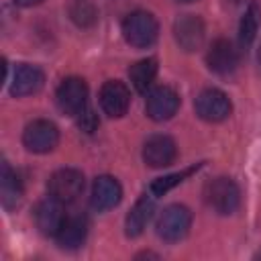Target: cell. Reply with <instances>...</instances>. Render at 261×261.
<instances>
[{"instance_id": "cell-4", "label": "cell", "mask_w": 261, "mask_h": 261, "mask_svg": "<svg viewBox=\"0 0 261 261\" xmlns=\"http://www.w3.org/2000/svg\"><path fill=\"white\" fill-rule=\"evenodd\" d=\"M47 190H49V196L55 198L57 202L61 204H71L75 202L82 192H84V173L80 169H73V167H63V169H57L49 181H47Z\"/></svg>"}, {"instance_id": "cell-6", "label": "cell", "mask_w": 261, "mask_h": 261, "mask_svg": "<svg viewBox=\"0 0 261 261\" xmlns=\"http://www.w3.org/2000/svg\"><path fill=\"white\" fill-rule=\"evenodd\" d=\"M22 143L33 153H49L59 143V128L45 118L29 122L22 130Z\"/></svg>"}, {"instance_id": "cell-17", "label": "cell", "mask_w": 261, "mask_h": 261, "mask_svg": "<svg viewBox=\"0 0 261 261\" xmlns=\"http://www.w3.org/2000/svg\"><path fill=\"white\" fill-rule=\"evenodd\" d=\"M0 198H2V206L6 210H12L20 204L22 200V181L18 177V173L6 163L2 161V175H0Z\"/></svg>"}, {"instance_id": "cell-26", "label": "cell", "mask_w": 261, "mask_h": 261, "mask_svg": "<svg viewBox=\"0 0 261 261\" xmlns=\"http://www.w3.org/2000/svg\"><path fill=\"white\" fill-rule=\"evenodd\" d=\"M177 2H194V0H177Z\"/></svg>"}, {"instance_id": "cell-22", "label": "cell", "mask_w": 261, "mask_h": 261, "mask_svg": "<svg viewBox=\"0 0 261 261\" xmlns=\"http://www.w3.org/2000/svg\"><path fill=\"white\" fill-rule=\"evenodd\" d=\"M198 167H200V165H192V167H188V169H184V171H177V173H171V175H165V177H157V179L151 184V192H153L155 196H163L165 192H169L171 188H175L177 184H181L186 177H190L194 171H198Z\"/></svg>"}, {"instance_id": "cell-24", "label": "cell", "mask_w": 261, "mask_h": 261, "mask_svg": "<svg viewBox=\"0 0 261 261\" xmlns=\"http://www.w3.org/2000/svg\"><path fill=\"white\" fill-rule=\"evenodd\" d=\"M143 257H153V259H157L159 255H155V253H149V251H145V253H139V255H137V259H143Z\"/></svg>"}, {"instance_id": "cell-3", "label": "cell", "mask_w": 261, "mask_h": 261, "mask_svg": "<svg viewBox=\"0 0 261 261\" xmlns=\"http://www.w3.org/2000/svg\"><path fill=\"white\" fill-rule=\"evenodd\" d=\"M190 226H192V212L181 204H171L163 208L155 224L157 234L167 243L181 241L190 232Z\"/></svg>"}, {"instance_id": "cell-25", "label": "cell", "mask_w": 261, "mask_h": 261, "mask_svg": "<svg viewBox=\"0 0 261 261\" xmlns=\"http://www.w3.org/2000/svg\"><path fill=\"white\" fill-rule=\"evenodd\" d=\"M257 57H259V63H261V47H259V53H257Z\"/></svg>"}, {"instance_id": "cell-21", "label": "cell", "mask_w": 261, "mask_h": 261, "mask_svg": "<svg viewBox=\"0 0 261 261\" xmlns=\"http://www.w3.org/2000/svg\"><path fill=\"white\" fill-rule=\"evenodd\" d=\"M69 16L77 27L90 29L98 22V8L90 0H73L69 6Z\"/></svg>"}, {"instance_id": "cell-2", "label": "cell", "mask_w": 261, "mask_h": 261, "mask_svg": "<svg viewBox=\"0 0 261 261\" xmlns=\"http://www.w3.org/2000/svg\"><path fill=\"white\" fill-rule=\"evenodd\" d=\"M206 204L218 214H232L241 204V190L230 177H214L204 188Z\"/></svg>"}, {"instance_id": "cell-9", "label": "cell", "mask_w": 261, "mask_h": 261, "mask_svg": "<svg viewBox=\"0 0 261 261\" xmlns=\"http://www.w3.org/2000/svg\"><path fill=\"white\" fill-rule=\"evenodd\" d=\"M206 63L210 71L218 75H228L239 65V49L230 39H216L206 53Z\"/></svg>"}, {"instance_id": "cell-18", "label": "cell", "mask_w": 261, "mask_h": 261, "mask_svg": "<svg viewBox=\"0 0 261 261\" xmlns=\"http://www.w3.org/2000/svg\"><path fill=\"white\" fill-rule=\"evenodd\" d=\"M86 234H88V220L84 216H65V222L55 239L61 249H77L84 245Z\"/></svg>"}, {"instance_id": "cell-23", "label": "cell", "mask_w": 261, "mask_h": 261, "mask_svg": "<svg viewBox=\"0 0 261 261\" xmlns=\"http://www.w3.org/2000/svg\"><path fill=\"white\" fill-rule=\"evenodd\" d=\"M18 6H35V4H41L43 0H14Z\"/></svg>"}, {"instance_id": "cell-13", "label": "cell", "mask_w": 261, "mask_h": 261, "mask_svg": "<svg viewBox=\"0 0 261 261\" xmlns=\"http://www.w3.org/2000/svg\"><path fill=\"white\" fill-rule=\"evenodd\" d=\"M120 198H122V188H120L116 177H112V175H98L94 179L92 194H90L92 208H96L98 212L110 210V208L118 206Z\"/></svg>"}, {"instance_id": "cell-12", "label": "cell", "mask_w": 261, "mask_h": 261, "mask_svg": "<svg viewBox=\"0 0 261 261\" xmlns=\"http://www.w3.org/2000/svg\"><path fill=\"white\" fill-rule=\"evenodd\" d=\"M173 37L184 51H196L204 43V22L196 14H184L173 22Z\"/></svg>"}, {"instance_id": "cell-1", "label": "cell", "mask_w": 261, "mask_h": 261, "mask_svg": "<svg viewBox=\"0 0 261 261\" xmlns=\"http://www.w3.org/2000/svg\"><path fill=\"white\" fill-rule=\"evenodd\" d=\"M122 35L128 45L137 49L151 47L159 37V22L147 10H135L122 20Z\"/></svg>"}, {"instance_id": "cell-8", "label": "cell", "mask_w": 261, "mask_h": 261, "mask_svg": "<svg viewBox=\"0 0 261 261\" xmlns=\"http://www.w3.org/2000/svg\"><path fill=\"white\" fill-rule=\"evenodd\" d=\"M179 108V96L173 88L169 86H159V88H153L147 96V104H145V110H147V116L155 122H163V120H169Z\"/></svg>"}, {"instance_id": "cell-15", "label": "cell", "mask_w": 261, "mask_h": 261, "mask_svg": "<svg viewBox=\"0 0 261 261\" xmlns=\"http://www.w3.org/2000/svg\"><path fill=\"white\" fill-rule=\"evenodd\" d=\"M63 204L57 202L55 198H47L43 202H39L37 210H35V222H37V228L47 234V237H57L59 228L63 226L65 222V212L61 208Z\"/></svg>"}, {"instance_id": "cell-19", "label": "cell", "mask_w": 261, "mask_h": 261, "mask_svg": "<svg viewBox=\"0 0 261 261\" xmlns=\"http://www.w3.org/2000/svg\"><path fill=\"white\" fill-rule=\"evenodd\" d=\"M155 75H157V59L155 57L141 59V61H137L128 67V77H130L135 90L141 92V94L151 88Z\"/></svg>"}, {"instance_id": "cell-11", "label": "cell", "mask_w": 261, "mask_h": 261, "mask_svg": "<svg viewBox=\"0 0 261 261\" xmlns=\"http://www.w3.org/2000/svg\"><path fill=\"white\" fill-rule=\"evenodd\" d=\"M175 155H177L175 141L167 135H153L143 145V161L155 169L171 165L175 161Z\"/></svg>"}, {"instance_id": "cell-7", "label": "cell", "mask_w": 261, "mask_h": 261, "mask_svg": "<svg viewBox=\"0 0 261 261\" xmlns=\"http://www.w3.org/2000/svg\"><path fill=\"white\" fill-rule=\"evenodd\" d=\"M194 108H196V114L202 120H206V122H220V120L230 116L232 104H230L228 96L222 90L206 88V90H202L198 94V98L194 102Z\"/></svg>"}, {"instance_id": "cell-16", "label": "cell", "mask_w": 261, "mask_h": 261, "mask_svg": "<svg viewBox=\"0 0 261 261\" xmlns=\"http://www.w3.org/2000/svg\"><path fill=\"white\" fill-rule=\"evenodd\" d=\"M153 212H155L153 198L141 196L135 202V206L130 208V212L126 214V220H124V232H126V237H139L145 230V226L149 224Z\"/></svg>"}, {"instance_id": "cell-5", "label": "cell", "mask_w": 261, "mask_h": 261, "mask_svg": "<svg viewBox=\"0 0 261 261\" xmlns=\"http://www.w3.org/2000/svg\"><path fill=\"white\" fill-rule=\"evenodd\" d=\"M55 102L57 108L67 114V116H77L86 112V104H88V86L82 77H65L57 92H55Z\"/></svg>"}, {"instance_id": "cell-27", "label": "cell", "mask_w": 261, "mask_h": 261, "mask_svg": "<svg viewBox=\"0 0 261 261\" xmlns=\"http://www.w3.org/2000/svg\"><path fill=\"white\" fill-rule=\"evenodd\" d=\"M259 257H261V251H259Z\"/></svg>"}, {"instance_id": "cell-20", "label": "cell", "mask_w": 261, "mask_h": 261, "mask_svg": "<svg viewBox=\"0 0 261 261\" xmlns=\"http://www.w3.org/2000/svg\"><path fill=\"white\" fill-rule=\"evenodd\" d=\"M259 27H261V6L257 2H251L245 10L241 22H239V41H241V45L249 47L255 41V37L259 33Z\"/></svg>"}, {"instance_id": "cell-14", "label": "cell", "mask_w": 261, "mask_h": 261, "mask_svg": "<svg viewBox=\"0 0 261 261\" xmlns=\"http://www.w3.org/2000/svg\"><path fill=\"white\" fill-rule=\"evenodd\" d=\"M45 84V73L41 67L37 65H29V63H20L16 65L12 80H10V94L16 98L22 96H31L37 94Z\"/></svg>"}, {"instance_id": "cell-10", "label": "cell", "mask_w": 261, "mask_h": 261, "mask_svg": "<svg viewBox=\"0 0 261 261\" xmlns=\"http://www.w3.org/2000/svg\"><path fill=\"white\" fill-rule=\"evenodd\" d=\"M100 106L112 118L124 116L130 106V90L118 80L104 82L100 88Z\"/></svg>"}]
</instances>
